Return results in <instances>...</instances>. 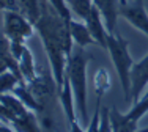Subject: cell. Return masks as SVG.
Listing matches in <instances>:
<instances>
[{
    "label": "cell",
    "instance_id": "6da1fadb",
    "mask_svg": "<svg viewBox=\"0 0 148 132\" xmlns=\"http://www.w3.org/2000/svg\"><path fill=\"white\" fill-rule=\"evenodd\" d=\"M35 29L43 41L44 50L51 63L52 76L57 82L60 93L65 83L68 57L74 49V41L69 35L68 24L49 0H41V16L35 24Z\"/></svg>",
    "mask_w": 148,
    "mask_h": 132
},
{
    "label": "cell",
    "instance_id": "7a4b0ae2",
    "mask_svg": "<svg viewBox=\"0 0 148 132\" xmlns=\"http://www.w3.org/2000/svg\"><path fill=\"white\" fill-rule=\"evenodd\" d=\"M87 65H88V57L84 52V47L76 46L68 57L66 76L71 82L77 113H79L82 126H88L90 123L88 115H87Z\"/></svg>",
    "mask_w": 148,
    "mask_h": 132
},
{
    "label": "cell",
    "instance_id": "3957f363",
    "mask_svg": "<svg viewBox=\"0 0 148 132\" xmlns=\"http://www.w3.org/2000/svg\"><path fill=\"white\" fill-rule=\"evenodd\" d=\"M129 44L123 36L117 32L107 35V50L110 55L112 61L115 65L117 74L120 79L123 88V95H125V102H131V69L134 66V60L129 54Z\"/></svg>",
    "mask_w": 148,
    "mask_h": 132
},
{
    "label": "cell",
    "instance_id": "277c9868",
    "mask_svg": "<svg viewBox=\"0 0 148 132\" xmlns=\"http://www.w3.org/2000/svg\"><path fill=\"white\" fill-rule=\"evenodd\" d=\"M27 86L41 105V113L38 115L40 121L44 124L46 129L52 131V107H54L55 90H58L54 76L51 77L47 74H40L27 83Z\"/></svg>",
    "mask_w": 148,
    "mask_h": 132
},
{
    "label": "cell",
    "instance_id": "5b68a950",
    "mask_svg": "<svg viewBox=\"0 0 148 132\" xmlns=\"http://www.w3.org/2000/svg\"><path fill=\"white\" fill-rule=\"evenodd\" d=\"M3 14V30L2 33L10 38V41L25 43L36 32L35 24L21 11H2Z\"/></svg>",
    "mask_w": 148,
    "mask_h": 132
},
{
    "label": "cell",
    "instance_id": "8992f818",
    "mask_svg": "<svg viewBox=\"0 0 148 132\" xmlns=\"http://www.w3.org/2000/svg\"><path fill=\"white\" fill-rule=\"evenodd\" d=\"M0 113H2L3 123H10V126L16 132H41L40 126H38V120H36L38 115L33 110L27 109L21 113H11L8 109L2 107Z\"/></svg>",
    "mask_w": 148,
    "mask_h": 132
},
{
    "label": "cell",
    "instance_id": "52a82bcc",
    "mask_svg": "<svg viewBox=\"0 0 148 132\" xmlns=\"http://www.w3.org/2000/svg\"><path fill=\"white\" fill-rule=\"evenodd\" d=\"M120 16H123L132 27H136L137 30H140L148 36V14L143 0H132L126 6H121Z\"/></svg>",
    "mask_w": 148,
    "mask_h": 132
},
{
    "label": "cell",
    "instance_id": "ba28073f",
    "mask_svg": "<svg viewBox=\"0 0 148 132\" xmlns=\"http://www.w3.org/2000/svg\"><path fill=\"white\" fill-rule=\"evenodd\" d=\"M147 85H148V54L140 61L134 63L131 69V96L134 102H137L142 98V93Z\"/></svg>",
    "mask_w": 148,
    "mask_h": 132
},
{
    "label": "cell",
    "instance_id": "9c48e42d",
    "mask_svg": "<svg viewBox=\"0 0 148 132\" xmlns=\"http://www.w3.org/2000/svg\"><path fill=\"white\" fill-rule=\"evenodd\" d=\"M93 5L103 16L107 32H117V19L120 16V10H121V2L120 0H93Z\"/></svg>",
    "mask_w": 148,
    "mask_h": 132
},
{
    "label": "cell",
    "instance_id": "30bf717a",
    "mask_svg": "<svg viewBox=\"0 0 148 132\" xmlns=\"http://www.w3.org/2000/svg\"><path fill=\"white\" fill-rule=\"evenodd\" d=\"M87 25H88L91 35H93L95 41H96V44H99L103 49H107V27H106L104 24V19L103 16H101V13L98 11V8L93 5V8H91V13L90 16L87 17Z\"/></svg>",
    "mask_w": 148,
    "mask_h": 132
},
{
    "label": "cell",
    "instance_id": "8fae6325",
    "mask_svg": "<svg viewBox=\"0 0 148 132\" xmlns=\"http://www.w3.org/2000/svg\"><path fill=\"white\" fill-rule=\"evenodd\" d=\"M68 29H69V35H71L73 41L76 46H80V47H85V46H91V44H96L93 35H91L88 25L87 22H80V20L74 19L68 24Z\"/></svg>",
    "mask_w": 148,
    "mask_h": 132
},
{
    "label": "cell",
    "instance_id": "7c38bea8",
    "mask_svg": "<svg viewBox=\"0 0 148 132\" xmlns=\"http://www.w3.org/2000/svg\"><path fill=\"white\" fill-rule=\"evenodd\" d=\"M110 121L114 132H137V124L139 123L132 121L128 115L120 113L115 105H112L110 109Z\"/></svg>",
    "mask_w": 148,
    "mask_h": 132
},
{
    "label": "cell",
    "instance_id": "4fadbf2b",
    "mask_svg": "<svg viewBox=\"0 0 148 132\" xmlns=\"http://www.w3.org/2000/svg\"><path fill=\"white\" fill-rule=\"evenodd\" d=\"M17 61H19L21 72H22L25 82H27V83L32 82L38 74H36V65H35L33 54H32V50H30L27 46L24 47V52H22V55H21V58H19Z\"/></svg>",
    "mask_w": 148,
    "mask_h": 132
},
{
    "label": "cell",
    "instance_id": "5bb4252c",
    "mask_svg": "<svg viewBox=\"0 0 148 132\" xmlns=\"http://www.w3.org/2000/svg\"><path fill=\"white\" fill-rule=\"evenodd\" d=\"M19 11L36 24L41 16V0H19Z\"/></svg>",
    "mask_w": 148,
    "mask_h": 132
},
{
    "label": "cell",
    "instance_id": "9a60e30c",
    "mask_svg": "<svg viewBox=\"0 0 148 132\" xmlns=\"http://www.w3.org/2000/svg\"><path fill=\"white\" fill-rule=\"evenodd\" d=\"M69 8L73 10V14L80 20H87L93 8V0H66Z\"/></svg>",
    "mask_w": 148,
    "mask_h": 132
},
{
    "label": "cell",
    "instance_id": "2e32d148",
    "mask_svg": "<svg viewBox=\"0 0 148 132\" xmlns=\"http://www.w3.org/2000/svg\"><path fill=\"white\" fill-rule=\"evenodd\" d=\"M109 88H110V77H109L107 69L104 68L98 69L96 74H95V91H96V96L103 98V95L109 91Z\"/></svg>",
    "mask_w": 148,
    "mask_h": 132
},
{
    "label": "cell",
    "instance_id": "e0dca14e",
    "mask_svg": "<svg viewBox=\"0 0 148 132\" xmlns=\"http://www.w3.org/2000/svg\"><path fill=\"white\" fill-rule=\"evenodd\" d=\"M147 112H148V95H143L142 98L137 101V102H134V105L131 107V110H129L126 115L131 118L132 121L139 123L140 118L145 115Z\"/></svg>",
    "mask_w": 148,
    "mask_h": 132
},
{
    "label": "cell",
    "instance_id": "ac0fdd59",
    "mask_svg": "<svg viewBox=\"0 0 148 132\" xmlns=\"http://www.w3.org/2000/svg\"><path fill=\"white\" fill-rule=\"evenodd\" d=\"M21 83V80L11 71L0 72V93H13V90Z\"/></svg>",
    "mask_w": 148,
    "mask_h": 132
},
{
    "label": "cell",
    "instance_id": "d6986e66",
    "mask_svg": "<svg viewBox=\"0 0 148 132\" xmlns=\"http://www.w3.org/2000/svg\"><path fill=\"white\" fill-rule=\"evenodd\" d=\"M49 2H51V5L57 10L58 14L66 20V24L71 22L74 14H73V10L69 8V5H68V2H66V0H49Z\"/></svg>",
    "mask_w": 148,
    "mask_h": 132
},
{
    "label": "cell",
    "instance_id": "ffe728a7",
    "mask_svg": "<svg viewBox=\"0 0 148 132\" xmlns=\"http://www.w3.org/2000/svg\"><path fill=\"white\" fill-rule=\"evenodd\" d=\"M101 96H98V101H96V109H95V113L91 116L88 126H87V132H99V124H101V118H99V113H101Z\"/></svg>",
    "mask_w": 148,
    "mask_h": 132
},
{
    "label": "cell",
    "instance_id": "44dd1931",
    "mask_svg": "<svg viewBox=\"0 0 148 132\" xmlns=\"http://www.w3.org/2000/svg\"><path fill=\"white\" fill-rule=\"evenodd\" d=\"M99 132H114V129H112V121H110V109L109 107H103L101 109Z\"/></svg>",
    "mask_w": 148,
    "mask_h": 132
},
{
    "label": "cell",
    "instance_id": "7402d4cb",
    "mask_svg": "<svg viewBox=\"0 0 148 132\" xmlns=\"http://www.w3.org/2000/svg\"><path fill=\"white\" fill-rule=\"evenodd\" d=\"M2 11H19V0H0Z\"/></svg>",
    "mask_w": 148,
    "mask_h": 132
},
{
    "label": "cell",
    "instance_id": "603a6c76",
    "mask_svg": "<svg viewBox=\"0 0 148 132\" xmlns=\"http://www.w3.org/2000/svg\"><path fill=\"white\" fill-rule=\"evenodd\" d=\"M2 132H16L11 126H6V123H2Z\"/></svg>",
    "mask_w": 148,
    "mask_h": 132
},
{
    "label": "cell",
    "instance_id": "cb8c5ba5",
    "mask_svg": "<svg viewBox=\"0 0 148 132\" xmlns=\"http://www.w3.org/2000/svg\"><path fill=\"white\" fill-rule=\"evenodd\" d=\"M120 2H121V6H126L129 3V0H120Z\"/></svg>",
    "mask_w": 148,
    "mask_h": 132
},
{
    "label": "cell",
    "instance_id": "d4e9b609",
    "mask_svg": "<svg viewBox=\"0 0 148 132\" xmlns=\"http://www.w3.org/2000/svg\"><path fill=\"white\" fill-rule=\"evenodd\" d=\"M145 95H148V90H147V93H145Z\"/></svg>",
    "mask_w": 148,
    "mask_h": 132
}]
</instances>
